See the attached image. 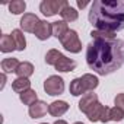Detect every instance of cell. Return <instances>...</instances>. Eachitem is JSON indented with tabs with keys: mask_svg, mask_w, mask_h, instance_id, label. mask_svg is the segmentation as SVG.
<instances>
[{
	"mask_svg": "<svg viewBox=\"0 0 124 124\" xmlns=\"http://www.w3.org/2000/svg\"><path fill=\"white\" fill-rule=\"evenodd\" d=\"M86 63L101 76L114 73L124 64V41L93 39L86 47Z\"/></svg>",
	"mask_w": 124,
	"mask_h": 124,
	"instance_id": "obj_1",
	"label": "cell"
},
{
	"mask_svg": "<svg viewBox=\"0 0 124 124\" xmlns=\"http://www.w3.org/2000/svg\"><path fill=\"white\" fill-rule=\"evenodd\" d=\"M89 22L105 32H118L124 29V2L121 0H95L91 5Z\"/></svg>",
	"mask_w": 124,
	"mask_h": 124,
	"instance_id": "obj_2",
	"label": "cell"
},
{
	"mask_svg": "<svg viewBox=\"0 0 124 124\" xmlns=\"http://www.w3.org/2000/svg\"><path fill=\"white\" fill-rule=\"evenodd\" d=\"M69 3L66 0H42L41 5H39V10L42 12L44 16H54L57 13H61Z\"/></svg>",
	"mask_w": 124,
	"mask_h": 124,
	"instance_id": "obj_3",
	"label": "cell"
},
{
	"mask_svg": "<svg viewBox=\"0 0 124 124\" xmlns=\"http://www.w3.org/2000/svg\"><path fill=\"white\" fill-rule=\"evenodd\" d=\"M60 42H61V45H63L67 51H70V53L78 54V53L82 51V42L79 39L78 32L73 31V29H69V32L60 39Z\"/></svg>",
	"mask_w": 124,
	"mask_h": 124,
	"instance_id": "obj_4",
	"label": "cell"
},
{
	"mask_svg": "<svg viewBox=\"0 0 124 124\" xmlns=\"http://www.w3.org/2000/svg\"><path fill=\"white\" fill-rule=\"evenodd\" d=\"M44 91L50 96H55V95L63 93V91H64V80L60 76H50L44 82Z\"/></svg>",
	"mask_w": 124,
	"mask_h": 124,
	"instance_id": "obj_5",
	"label": "cell"
},
{
	"mask_svg": "<svg viewBox=\"0 0 124 124\" xmlns=\"http://www.w3.org/2000/svg\"><path fill=\"white\" fill-rule=\"evenodd\" d=\"M19 23H21V28L25 32H35V29H37V26L39 23V19L34 13H25Z\"/></svg>",
	"mask_w": 124,
	"mask_h": 124,
	"instance_id": "obj_6",
	"label": "cell"
},
{
	"mask_svg": "<svg viewBox=\"0 0 124 124\" xmlns=\"http://www.w3.org/2000/svg\"><path fill=\"white\" fill-rule=\"evenodd\" d=\"M35 37L39 39V41H45L48 39L51 35H53V23L47 22V21H39L37 29H35Z\"/></svg>",
	"mask_w": 124,
	"mask_h": 124,
	"instance_id": "obj_7",
	"label": "cell"
},
{
	"mask_svg": "<svg viewBox=\"0 0 124 124\" xmlns=\"http://www.w3.org/2000/svg\"><path fill=\"white\" fill-rule=\"evenodd\" d=\"M96 102H98L96 93H93V92H86L85 95H82V98H80V101H79V109H80L83 114H86Z\"/></svg>",
	"mask_w": 124,
	"mask_h": 124,
	"instance_id": "obj_8",
	"label": "cell"
},
{
	"mask_svg": "<svg viewBox=\"0 0 124 124\" xmlns=\"http://www.w3.org/2000/svg\"><path fill=\"white\" fill-rule=\"evenodd\" d=\"M54 67H55V70L63 72V73H66V72H72V70H75V67H76V61L72 60V58H67L66 55L61 54Z\"/></svg>",
	"mask_w": 124,
	"mask_h": 124,
	"instance_id": "obj_9",
	"label": "cell"
},
{
	"mask_svg": "<svg viewBox=\"0 0 124 124\" xmlns=\"http://www.w3.org/2000/svg\"><path fill=\"white\" fill-rule=\"evenodd\" d=\"M67 109H69V104L66 101H54L48 105V112L53 117H61L67 112Z\"/></svg>",
	"mask_w": 124,
	"mask_h": 124,
	"instance_id": "obj_10",
	"label": "cell"
},
{
	"mask_svg": "<svg viewBox=\"0 0 124 124\" xmlns=\"http://www.w3.org/2000/svg\"><path fill=\"white\" fill-rule=\"evenodd\" d=\"M47 111H48V105L44 101H37L35 104H32L29 107L28 112H29V117H32V118H41L47 114Z\"/></svg>",
	"mask_w": 124,
	"mask_h": 124,
	"instance_id": "obj_11",
	"label": "cell"
},
{
	"mask_svg": "<svg viewBox=\"0 0 124 124\" xmlns=\"http://www.w3.org/2000/svg\"><path fill=\"white\" fill-rule=\"evenodd\" d=\"M13 50H16V44L12 35L9 34H3L0 38V51L2 53H12Z\"/></svg>",
	"mask_w": 124,
	"mask_h": 124,
	"instance_id": "obj_12",
	"label": "cell"
},
{
	"mask_svg": "<svg viewBox=\"0 0 124 124\" xmlns=\"http://www.w3.org/2000/svg\"><path fill=\"white\" fill-rule=\"evenodd\" d=\"M67 32H69L67 22H64V21H57V22H53V35H54L57 39H61V38H63Z\"/></svg>",
	"mask_w": 124,
	"mask_h": 124,
	"instance_id": "obj_13",
	"label": "cell"
},
{
	"mask_svg": "<svg viewBox=\"0 0 124 124\" xmlns=\"http://www.w3.org/2000/svg\"><path fill=\"white\" fill-rule=\"evenodd\" d=\"M19 60L15 57H8L2 61V70L5 73H16L18 67H19Z\"/></svg>",
	"mask_w": 124,
	"mask_h": 124,
	"instance_id": "obj_14",
	"label": "cell"
},
{
	"mask_svg": "<svg viewBox=\"0 0 124 124\" xmlns=\"http://www.w3.org/2000/svg\"><path fill=\"white\" fill-rule=\"evenodd\" d=\"M104 105L101 104V102H96L88 112H86V117H88V120L89 121H92V123H95V121H101V117H102V112H104Z\"/></svg>",
	"mask_w": 124,
	"mask_h": 124,
	"instance_id": "obj_15",
	"label": "cell"
},
{
	"mask_svg": "<svg viewBox=\"0 0 124 124\" xmlns=\"http://www.w3.org/2000/svg\"><path fill=\"white\" fill-rule=\"evenodd\" d=\"M12 89L21 95L22 92L31 89V82H29V79H26V78H18V79H15V80L12 82Z\"/></svg>",
	"mask_w": 124,
	"mask_h": 124,
	"instance_id": "obj_16",
	"label": "cell"
},
{
	"mask_svg": "<svg viewBox=\"0 0 124 124\" xmlns=\"http://www.w3.org/2000/svg\"><path fill=\"white\" fill-rule=\"evenodd\" d=\"M70 93L73 95V96H79V95H85L88 91H86V88H85V85H83V80H82V78H76V79H73L72 80V83H70Z\"/></svg>",
	"mask_w": 124,
	"mask_h": 124,
	"instance_id": "obj_17",
	"label": "cell"
},
{
	"mask_svg": "<svg viewBox=\"0 0 124 124\" xmlns=\"http://www.w3.org/2000/svg\"><path fill=\"white\" fill-rule=\"evenodd\" d=\"M61 18H63V21L64 22H75L78 18H79V12L75 9V8H72L70 5H67L63 10H61Z\"/></svg>",
	"mask_w": 124,
	"mask_h": 124,
	"instance_id": "obj_18",
	"label": "cell"
},
{
	"mask_svg": "<svg viewBox=\"0 0 124 124\" xmlns=\"http://www.w3.org/2000/svg\"><path fill=\"white\" fill-rule=\"evenodd\" d=\"M16 75L18 78H29L34 75V66L29 63V61H22V63L19 64L18 70H16Z\"/></svg>",
	"mask_w": 124,
	"mask_h": 124,
	"instance_id": "obj_19",
	"label": "cell"
},
{
	"mask_svg": "<svg viewBox=\"0 0 124 124\" xmlns=\"http://www.w3.org/2000/svg\"><path fill=\"white\" fill-rule=\"evenodd\" d=\"M12 37L15 39V44H16V50L18 51H23L26 48V39H25V35L21 29H13L12 31Z\"/></svg>",
	"mask_w": 124,
	"mask_h": 124,
	"instance_id": "obj_20",
	"label": "cell"
},
{
	"mask_svg": "<svg viewBox=\"0 0 124 124\" xmlns=\"http://www.w3.org/2000/svg\"><path fill=\"white\" fill-rule=\"evenodd\" d=\"M82 80H83V85H85V88H86L88 92H93V89H95V88L98 86V83H99L98 78L93 76V75H91V73L83 75V76H82Z\"/></svg>",
	"mask_w": 124,
	"mask_h": 124,
	"instance_id": "obj_21",
	"label": "cell"
},
{
	"mask_svg": "<svg viewBox=\"0 0 124 124\" xmlns=\"http://www.w3.org/2000/svg\"><path fill=\"white\" fill-rule=\"evenodd\" d=\"M19 98H21V101H22L25 105H29V107L38 101V98H37V92H35L34 89H28V91L22 92V93L19 95Z\"/></svg>",
	"mask_w": 124,
	"mask_h": 124,
	"instance_id": "obj_22",
	"label": "cell"
},
{
	"mask_svg": "<svg viewBox=\"0 0 124 124\" xmlns=\"http://www.w3.org/2000/svg\"><path fill=\"white\" fill-rule=\"evenodd\" d=\"M8 8H9V10H10L13 15H21V13L25 12V9H26V3L23 2V0H13L12 3L8 5Z\"/></svg>",
	"mask_w": 124,
	"mask_h": 124,
	"instance_id": "obj_23",
	"label": "cell"
},
{
	"mask_svg": "<svg viewBox=\"0 0 124 124\" xmlns=\"http://www.w3.org/2000/svg\"><path fill=\"white\" fill-rule=\"evenodd\" d=\"M60 55H61V53H60L58 50H54V48L50 50V51L45 54V63L50 64V66H55V63L58 61Z\"/></svg>",
	"mask_w": 124,
	"mask_h": 124,
	"instance_id": "obj_24",
	"label": "cell"
},
{
	"mask_svg": "<svg viewBox=\"0 0 124 124\" xmlns=\"http://www.w3.org/2000/svg\"><path fill=\"white\" fill-rule=\"evenodd\" d=\"M91 37L93 39H115V34L114 32H105V31H92L91 32Z\"/></svg>",
	"mask_w": 124,
	"mask_h": 124,
	"instance_id": "obj_25",
	"label": "cell"
},
{
	"mask_svg": "<svg viewBox=\"0 0 124 124\" xmlns=\"http://www.w3.org/2000/svg\"><path fill=\"white\" fill-rule=\"evenodd\" d=\"M124 118V111L118 107L109 108V120L111 121H121Z\"/></svg>",
	"mask_w": 124,
	"mask_h": 124,
	"instance_id": "obj_26",
	"label": "cell"
},
{
	"mask_svg": "<svg viewBox=\"0 0 124 124\" xmlns=\"http://www.w3.org/2000/svg\"><path fill=\"white\" fill-rule=\"evenodd\" d=\"M114 104H115V107H118L124 111V93H118L114 99Z\"/></svg>",
	"mask_w": 124,
	"mask_h": 124,
	"instance_id": "obj_27",
	"label": "cell"
},
{
	"mask_svg": "<svg viewBox=\"0 0 124 124\" xmlns=\"http://www.w3.org/2000/svg\"><path fill=\"white\" fill-rule=\"evenodd\" d=\"M101 121H102V123H108V121H111V120H109V108H108V107L104 108V112H102Z\"/></svg>",
	"mask_w": 124,
	"mask_h": 124,
	"instance_id": "obj_28",
	"label": "cell"
},
{
	"mask_svg": "<svg viewBox=\"0 0 124 124\" xmlns=\"http://www.w3.org/2000/svg\"><path fill=\"white\" fill-rule=\"evenodd\" d=\"M88 6V2H82V0H78V8L79 9H83Z\"/></svg>",
	"mask_w": 124,
	"mask_h": 124,
	"instance_id": "obj_29",
	"label": "cell"
},
{
	"mask_svg": "<svg viewBox=\"0 0 124 124\" xmlns=\"http://www.w3.org/2000/svg\"><path fill=\"white\" fill-rule=\"evenodd\" d=\"M54 124H67V121H64V120H57Z\"/></svg>",
	"mask_w": 124,
	"mask_h": 124,
	"instance_id": "obj_30",
	"label": "cell"
},
{
	"mask_svg": "<svg viewBox=\"0 0 124 124\" xmlns=\"http://www.w3.org/2000/svg\"><path fill=\"white\" fill-rule=\"evenodd\" d=\"M75 124H83V123H80V121H76V123H75Z\"/></svg>",
	"mask_w": 124,
	"mask_h": 124,
	"instance_id": "obj_31",
	"label": "cell"
},
{
	"mask_svg": "<svg viewBox=\"0 0 124 124\" xmlns=\"http://www.w3.org/2000/svg\"><path fill=\"white\" fill-rule=\"evenodd\" d=\"M39 124H48V123H39Z\"/></svg>",
	"mask_w": 124,
	"mask_h": 124,
	"instance_id": "obj_32",
	"label": "cell"
}]
</instances>
